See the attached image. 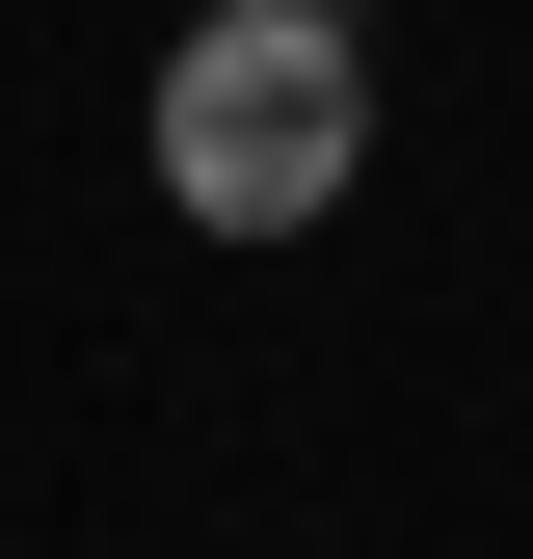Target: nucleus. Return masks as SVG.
I'll return each mask as SVG.
<instances>
[{
	"label": "nucleus",
	"instance_id": "f257e3e1",
	"mask_svg": "<svg viewBox=\"0 0 533 559\" xmlns=\"http://www.w3.org/2000/svg\"><path fill=\"white\" fill-rule=\"evenodd\" d=\"M374 187V53L347 0H214V27L161 53V214L187 240H320Z\"/></svg>",
	"mask_w": 533,
	"mask_h": 559
}]
</instances>
